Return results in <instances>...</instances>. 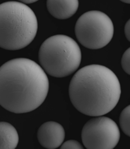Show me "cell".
<instances>
[{"label":"cell","instance_id":"cell-2","mask_svg":"<svg viewBox=\"0 0 130 149\" xmlns=\"http://www.w3.org/2000/svg\"><path fill=\"white\" fill-rule=\"evenodd\" d=\"M69 96L72 105L84 115L103 116L114 109L120 99V82L108 67L89 65L73 76Z\"/></svg>","mask_w":130,"mask_h":149},{"label":"cell","instance_id":"cell-13","mask_svg":"<svg viewBox=\"0 0 130 149\" xmlns=\"http://www.w3.org/2000/svg\"><path fill=\"white\" fill-rule=\"evenodd\" d=\"M125 34L128 41L130 42V19L125 24Z\"/></svg>","mask_w":130,"mask_h":149},{"label":"cell","instance_id":"cell-14","mask_svg":"<svg viewBox=\"0 0 130 149\" xmlns=\"http://www.w3.org/2000/svg\"><path fill=\"white\" fill-rule=\"evenodd\" d=\"M19 2L22 3H25V4H31V3H35L37 1H39V0H18Z\"/></svg>","mask_w":130,"mask_h":149},{"label":"cell","instance_id":"cell-3","mask_svg":"<svg viewBox=\"0 0 130 149\" xmlns=\"http://www.w3.org/2000/svg\"><path fill=\"white\" fill-rule=\"evenodd\" d=\"M37 31L36 16L26 4L16 1L0 4V48L24 49L34 39Z\"/></svg>","mask_w":130,"mask_h":149},{"label":"cell","instance_id":"cell-6","mask_svg":"<svg viewBox=\"0 0 130 149\" xmlns=\"http://www.w3.org/2000/svg\"><path fill=\"white\" fill-rule=\"evenodd\" d=\"M82 140L88 149H112L120 140V130L110 118L96 116L84 125Z\"/></svg>","mask_w":130,"mask_h":149},{"label":"cell","instance_id":"cell-12","mask_svg":"<svg viewBox=\"0 0 130 149\" xmlns=\"http://www.w3.org/2000/svg\"><path fill=\"white\" fill-rule=\"evenodd\" d=\"M60 148L63 149H82L83 148V146L79 141H76L74 140H69L63 143Z\"/></svg>","mask_w":130,"mask_h":149},{"label":"cell","instance_id":"cell-10","mask_svg":"<svg viewBox=\"0 0 130 149\" xmlns=\"http://www.w3.org/2000/svg\"><path fill=\"white\" fill-rule=\"evenodd\" d=\"M119 124L122 132L130 137V105L125 107L121 113Z\"/></svg>","mask_w":130,"mask_h":149},{"label":"cell","instance_id":"cell-1","mask_svg":"<svg viewBox=\"0 0 130 149\" xmlns=\"http://www.w3.org/2000/svg\"><path fill=\"white\" fill-rule=\"evenodd\" d=\"M48 91L46 73L35 62L17 58L0 67V105L9 112L19 114L36 109Z\"/></svg>","mask_w":130,"mask_h":149},{"label":"cell","instance_id":"cell-9","mask_svg":"<svg viewBox=\"0 0 130 149\" xmlns=\"http://www.w3.org/2000/svg\"><path fill=\"white\" fill-rule=\"evenodd\" d=\"M19 142V136L13 126L0 122V149H14Z\"/></svg>","mask_w":130,"mask_h":149},{"label":"cell","instance_id":"cell-11","mask_svg":"<svg viewBox=\"0 0 130 149\" xmlns=\"http://www.w3.org/2000/svg\"><path fill=\"white\" fill-rule=\"evenodd\" d=\"M122 66L125 73L130 75V48L124 52L122 57Z\"/></svg>","mask_w":130,"mask_h":149},{"label":"cell","instance_id":"cell-4","mask_svg":"<svg viewBox=\"0 0 130 149\" xmlns=\"http://www.w3.org/2000/svg\"><path fill=\"white\" fill-rule=\"evenodd\" d=\"M39 60L40 66L49 75L65 77L76 71L80 66L81 49L70 37L53 35L47 38L40 47Z\"/></svg>","mask_w":130,"mask_h":149},{"label":"cell","instance_id":"cell-7","mask_svg":"<svg viewBox=\"0 0 130 149\" xmlns=\"http://www.w3.org/2000/svg\"><path fill=\"white\" fill-rule=\"evenodd\" d=\"M37 137L40 144L45 148H57L64 142L65 131L60 123L49 121L39 127Z\"/></svg>","mask_w":130,"mask_h":149},{"label":"cell","instance_id":"cell-8","mask_svg":"<svg viewBox=\"0 0 130 149\" xmlns=\"http://www.w3.org/2000/svg\"><path fill=\"white\" fill-rule=\"evenodd\" d=\"M79 5V0H47L46 3L49 13L59 20H66L75 14Z\"/></svg>","mask_w":130,"mask_h":149},{"label":"cell","instance_id":"cell-5","mask_svg":"<svg viewBox=\"0 0 130 149\" xmlns=\"http://www.w3.org/2000/svg\"><path fill=\"white\" fill-rule=\"evenodd\" d=\"M75 35L84 47L100 49L108 45L114 35L112 20L104 13L92 10L79 17L75 25Z\"/></svg>","mask_w":130,"mask_h":149},{"label":"cell","instance_id":"cell-15","mask_svg":"<svg viewBox=\"0 0 130 149\" xmlns=\"http://www.w3.org/2000/svg\"><path fill=\"white\" fill-rule=\"evenodd\" d=\"M122 2L125 3H128V4H130V0H120Z\"/></svg>","mask_w":130,"mask_h":149}]
</instances>
